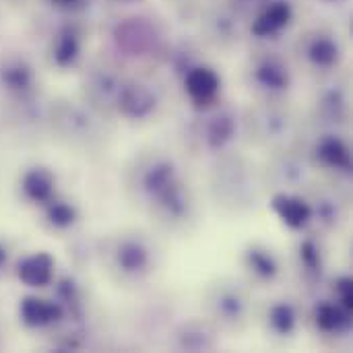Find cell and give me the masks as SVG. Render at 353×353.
<instances>
[{
  "label": "cell",
  "instance_id": "8fae6325",
  "mask_svg": "<svg viewBox=\"0 0 353 353\" xmlns=\"http://www.w3.org/2000/svg\"><path fill=\"white\" fill-rule=\"evenodd\" d=\"M300 60L306 68L316 74H331L343 60V48L339 39L323 29L308 31L298 43Z\"/></svg>",
  "mask_w": 353,
  "mask_h": 353
},
{
  "label": "cell",
  "instance_id": "ac0fdd59",
  "mask_svg": "<svg viewBox=\"0 0 353 353\" xmlns=\"http://www.w3.org/2000/svg\"><path fill=\"white\" fill-rule=\"evenodd\" d=\"M302 308L290 298H277L265 304L261 312V325L271 339L288 341L294 339L302 327Z\"/></svg>",
  "mask_w": 353,
  "mask_h": 353
},
{
  "label": "cell",
  "instance_id": "8992f818",
  "mask_svg": "<svg viewBox=\"0 0 353 353\" xmlns=\"http://www.w3.org/2000/svg\"><path fill=\"white\" fill-rule=\"evenodd\" d=\"M207 321L225 333L244 331L254 314L252 298L246 285L236 279H219L217 283L209 285L203 300Z\"/></svg>",
  "mask_w": 353,
  "mask_h": 353
},
{
  "label": "cell",
  "instance_id": "9a60e30c",
  "mask_svg": "<svg viewBox=\"0 0 353 353\" xmlns=\"http://www.w3.org/2000/svg\"><path fill=\"white\" fill-rule=\"evenodd\" d=\"M114 41L118 52L128 58H147L159 52L161 37L157 29L147 23V19H128L120 23L114 31Z\"/></svg>",
  "mask_w": 353,
  "mask_h": 353
},
{
  "label": "cell",
  "instance_id": "e0dca14e",
  "mask_svg": "<svg viewBox=\"0 0 353 353\" xmlns=\"http://www.w3.org/2000/svg\"><path fill=\"white\" fill-rule=\"evenodd\" d=\"M269 209L279 219V223L294 234H304L312 228V207L304 192L300 194L298 190H273L269 196Z\"/></svg>",
  "mask_w": 353,
  "mask_h": 353
},
{
  "label": "cell",
  "instance_id": "7a4b0ae2",
  "mask_svg": "<svg viewBox=\"0 0 353 353\" xmlns=\"http://www.w3.org/2000/svg\"><path fill=\"white\" fill-rule=\"evenodd\" d=\"M108 275L122 285H137L155 271V246L137 230H124L110 236L97 248Z\"/></svg>",
  "mask_w": 353,
  "mask_h": 353
},
{
  "label": "cell",
  "instance_id": "ffe728a7",
  "mask_svg": "<svg viewBox=\"0 0 353 353\" xmlns=\"http://www.w3.org/2000/svg\"><path fill=\"white\" fill-rule=\"evenodd\" d=\"M19 196L25 205L33 209H41L46 203H50L60 190H58V176L52 168L35 163L21 172L17 182Z\"/></svg>",
  "mask_w": 353,
  "mask_h": 353
},
{
  "label": "cell",
  "instance_id": "f1b7e54d",
  "mask_svg": "<svg viewBox=\"0 0 353 353\" xmlns=\"http://www.w3.org/2000/svg\"><path fill=\"white\" fill-rule=\"evenodd\" d=\"M217 329L205 319V321H188L182 323L174 333V347L178 352H213L217 341Z\"/></svg>",
  "mask_w": 353,
  "mask_h": 353
},
{
  "label": "cell",
  "instance_id": "2e32d148",
  "mask_svg": "<svg viewBox=\"0 0 353 353\" xmlns=\"http://www.w3.org/2000/svg\"><path fill=\"white\" fill-rule=\"evenodd\" d=\"M19 323L27 331H54L66 323V314L62 306L50 296L27 294L19 300L17 306Z\"/></svg>",
  "mask_w": 353,
  "mask_h": 353
},
{
  "label": "cell",
  "instance_id": "277c9868",
  "mask_svg": "<svg viewBox=\"0 0 353 353\" xmlns=\"http://www.w3.org/2000/svg\"><path fill=\"white\" fill-rule=\"evenodd\" d=\"M242 126L256 147L269 149L273 153L292 147L298 137L300 122L296 112L285 103V99H279L259 101L254 108L248 110L242 120Z\"/></svg>",
  "mask_w": 353,
  "mask_h": 353
},
{
  "label": "cell",
  "instance_id": "4dcf8cb0",
  "mask_svg": "<svg viewBox=\"0 0 353 353\" xmlns=\"http://www.w3.org/2000/svg\"><path fill=\"white\" fill-rule=\"evenodd\" d=\"M331 298L337 300L341 306H345L347 310H353V281L350 275H337L333 279V288H331Z\"/></svg>",
  "mask_w": 353,
  "mask_h": 353
},
{
  "label": "cell",
  "instance_id": "cb8c5ba5",
  "mask_svg": "<svg viewBox=\"0 0 353 353\" xmlns=\"http://www.w3.org/2000/svg\"><path fill=\"white\" fill-rule=\"evenodd\" d=\"M352 312L345 306H341L337 300H319L312 310H310V325L314 333L321 337L337 339V337H347L352 333Z\"/></svg>",
  "mask_w": 353,
  "mask_h": 353
},
{
  "label": "cell",
  "instance_id": "83f0119b",
  "mask_svg": "<svg viewBox=\"0 0 353 353\" xmlns=\"http://www.w3.org/2000/svg\"><path fill=\"white\" fill-rule=\"evenodd\" d=\"M37 211L41 215V225L52 234H68L81 221V207L60 192Z\"/></svg>",
  "mask_w": 353,
  "mask_h": 353
},
{
  "label": "cell",
  "instance_id": "5b68a950",
  "mask_svg": "<svg viewBox=\"0 0 353 353\" xmlns=\"http://www.w3.org/2000/svg\"><path fill=\"white\" fill-rule=\"evenodd\" d=\"M211 190L217 205L230 211H246L254 207L261 192V178L254 174V165H250L244 157L221 155L215 165L211 178Z\"/></svg>",
  "mask_w": 353,
  "mask_h": 353
},
{
  "label": "cell",
  "instance_id": "52a82bcc",
  "mask_svg": "<svg viewBox=\"0 0 353 353\" xmlns=\"http://www.w3.org/2000/svg\"><path fill=\"white\" fill-rule=\"evenodd\" d=\"M246 85L259 101L285 99L294 87V72L290 62L277 52H261L248 60Z\"/></svg>",
  "mask_w": 353,
  "mask_h": 353
},
{
  "label": "cell",
  "instance_id": "603a6c76",
  "mask_svg": "<svg viewBox=\"0 0 353 353\" xmlns=\"http://www.w3.org/2000/svg\"><path fill=\"white\" fill-rule=\"evenodd\" d=\"M312 207V228L319 234H327L337 230L345 219V203L335 188L316 186L304 192Z\"/></svg>",
  "mask_w": 353,
  "mask_h": 353
},
{
  "label": "cell",
  "instance_id": "f546056e",
  "mask_svg": "<svg viewBox=\"0 0 353 353\" xmlns=\"http://www.w3.org/2000/svg\"><path fill=\"white\" fill-rule=\"evenodd\" d=\"M52 288V298L62 306L66 323H83L87 312L85 290L72 275H56Z\"/></svg>",
  "mask_w": 353,
  "mask_h": 353
},
{
  "label": "cell",
  "instance_id": "d6a6232c",
  "mask_svg": "<svg viewBox=\"0 0 353 353\" xmlns=\"http://www.w3.org/2000/svg\"><path fill=\"white\" fill-rule=\"evenodd\" d=\"M54 6H58V8H66V10H70L72 6H77L81 0H50Z\"/></svg>",
  "mask_w": 353,
  "mask_h": 353
},
{
  "label": "cell",
  "instance_id": "3957f363",
  "mask_svg": "<svg viewBox=\"0 0 353 353\" xmlns=\"http://www.w3.org/2000/svg\"><path fill=\"white\" fill-rule=\"evenodd\" d=\"M190 120L186 139L192 151L199 155H228L232 153L234 143L238 141L242 120L234 105L217 101L215 105L194 112Z\"/></svg>",
  "mask_w": 353,
  "mask_h": 353
},
{
  "label": "cell",
  "instance_id": "5bb4252c",
  "mask_svg": "<svg viewBox=\"0 0 353 353\" xmlns=\"http://www.w3.org/2000/svg\"><path fill=\"white\" fill-rule=\"evenodd\" d=\"M308 161L312 168H321L323 172L341 178L352 176V147L337 132L319 134L308 153Z\"/></svg>",
  "mask_w": 353,
  "mask_h": 353
},
{
  "label": "cell",
  "instance_id": "7402d4cb",
  "mask_svg": "<svg viewBox=\"0 0 353 353\" xmlns=\"http://www.w3.org/2000/svg\"><path fill=\"white\" fill-rule=\"evenodd\" d=\"M12 273L27 290H48L56 279V259L48 250H33L14 259Z\"/></svg>",
  "mask_w": 353,
  "mask_h": 353
},
{
  "label": "cell",
  "instance_id": "4316f807",
  "mask_svg": "<svg viewBox=\"0 0 353 353\" xmlns=\"http://www.w3.org/2000/svg\"><path fill=\"white\" fill-rule=\"evenodd\" d=\"M350 89L343 83H333L321 91L314 103V112L321 118L323 124L329 126H341L350 120Z\"/></svg>",
  "mask_w": 353,
  "mask_h": 353
},
{
  "label": "cell",
  "instance_id": "484cf974",
  "mask_svg": "<svg viewBox=\"0 0 353 353\" xmlns=\"http://www.w3.org/2000/svg\"><path fill=\"white\" fill-rule=\"evenodd\" d=\"M124 83V77L112 66L93 68L85 79V99L99 112H114V101Z\"/></svg>",
  "mask_w": 353,
  "mask_h": 353
},
{
  "label": "cell",
  "instance_id": "7c38bea8",
  "mask_svg": "<svg viewBox=\"0 0 353 353\" xmlns=\"http://www.w3.org/2000/svg\"><path fill=\"white\" fill-rule=\"evenodd\" d=\"M310 168L308 155L298 153L294 147H285L273 151L265 168V182L271 184L273 190H298L308 184Z\"/></svg>",
  "mask_w": 353,
  "mask_h": 353
},
{
  "label": "cell",
  "instance_id": "e575fe53",
  "mask_svg": "<svg viewBox=\"0 0 353 353\" xmlns=\"http://www.w3.org/2000/svg\"><path fill=\"white\" fill-rule=\"evenodd\" d=\"M10 2H23V0H10Z\"/></svg>",
  "mask_w": 353,
  "mask_h": 353
},
{
  "label": "cell",
  "instance_id": "836d02e7",
  "mask_svg": "<svg viewBox=\"0 0 353 353\" xmlns=\"http://www.w3.org/2000/svg\"><path fill=\"white\" fill-rule=\"evenodd\" d=\"M120 2H124V4H132V2H141V0H120Z\"/></svg>",
  "mask_w": 353,
  "mask_h": 353
},
{
  "label": "cell",
  "instance_id": "44dd1931",
  "mask_svg": "<svg viewBox=\"0 0 353 353\" xmlns=\"http://www.w3.org/2000/svg\"><path fill=\"white\" fill-rule=\"evenodd\" d=\"M294 259H296L298 275L304 285L316 288L319 283H323L325 269H327V252L316 232L310 230L300 234V240L296 242L294 248Z\"/></svg>",
  "mask_w": 353,
  "mask_h": 353
},
{
  "label": "cell",
  "instance_id": "d6986e66",
  "mask_svg": "<svg viewBox=\"0 0 353 353\" xmlns=\"http://www.w3.org/2000/svg\"><path fill=\"white\" fill-rule=\"evenodd\" d=\"M83 50H85L83 31L72 23H62L56 27V31L48 41V60L56 70L66 72L81 64Z\"/></svg>",
  "mask_w": 353,
  "mask_h": 353
},
{
  "label": "cell",
  "instance_id": "d590c367",
  "mask_svg": "<svg viewBox=\"0 0 353 353\" xmlns=\"http://www.w3.org/2000/svg\"><path fill=\"white\" fill-rule=\"evenodd\" d=\"M182 2H188V0H182Z\"/></svg>",
  "mask_w": 353,
  "mask_h": 353
},
{
  "label": "cell",
  "instance_id": "d4e9b609",
  "mask_svg": "<svg viewBox=\"0 0 353 353\" xmlns=\"http://www.w3.org/2000/svg\"><path fill=\"white\" fill-rule=\"evenodd\" d=\"M294 23V6L290 0H267L250 19V35L256 39H273Z\"/></svg>",
  "mask_w": 353,
  "mask_h": 353
},
{
  "label": "cell",
  "instance_id": "6da1fadb",
  "mask_svg": "<svg viewBox=\"0 0 353 353\" xmlns=\"http://www.w3.org/2000/svg\"><path fill=\"white\" fill-rule=\"evenodd\" d=\"M132 201L161 228L186 230L196 215L194 192L178 161L165 153H145L134 159L126 180Z\"/></svg>",
  "mask_w": 353,
  "mask_h": 353
},
{
  "label": "cell",
  "instance_id": "9c48e42d",
  "mask_svg": "<svg viewBox=\"0 0 353 353\" xmlns=\"http://www.w3.org/2000/svg\"><path fill=\"white\" fill-rule=\"evenodd\" d=\"M159 108L161 97L155 87L134 79H124L114 101V114L130 124L151 122L159 114Z\"/></svg>",
  "mask_w": 353,
  "mask_h": 353
},
{
  "label": "cell",
  "instance_id": "ba28073f",
  "mask_svg": "<svg viewBox=\"0 0 353 353\" xmlns=\"http://www.w3.org/2000/svg\"><path fill=\"white\" fill-rule=\"evenodd\" d=\"M0 91L14 103H31L39 93L35 64L19 52L0 56Z\"/></svg>",
  "mask_w": 353,
  "mask_h": 353
},
{
  "label": "cell",
  "instance_id": "30bf717a",
  "mask_svg": "<svg viewBox=\"0 0 353 353\" xmlns=\"http://www.w3.org/2000/svg\"><path fill=\"white\" fill-rule=\"evenodd\" d=\"M240 267L248 285L271 288L283 275V261L279 252L265 242H248L240 252Z\"/></svg>",
  "mask_w": 353,
  "mask_h": 353
},
{
  "label": "cell",
  "instance_id": "1f68e13d",
  "mask_svg": "<svg viewBox=\"0 0 353 353\" xmlns=\"http://www.w3.org/2000/svg\"><path fill=\"white\" fill-rule=\"evenodd\" d=\"M12 265H14V256H12V244L0 236V279L12 271Z\"/></svg>",
  "mask_w": 353,
  "mask_h": 353
},
{
  "label": "cell",
  "instance_id": "4fadbf2b",
  "mask_svg": "<svg viewBox=\"0 0 353 353\" xmlns=\"http://www.w3.org/2000/svg\"><path fill=\"white\" fill-rule=\"evenodd\" d=\"M180 85L184 97L188 99L194 112L207 110L217 101H221L223 79L211 64L196 62L180 77Z\"/></svg>",
  "mask_w": 353,
  "mask_h": 353
}]
</instances>
